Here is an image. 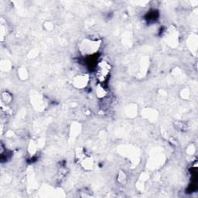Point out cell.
<instances>
[{"mask_svg": "<svg viewBox=\"0 0 198 198\" xmlns=\"http://www.w3.org/2000/svg\"><path fill=\"white\" fill-rule=\"evenodd\" d=\"M109 74V68H107L106 65H103L101 67V68L99 69V72H98V76L99 78L101 80V81H104L106 79V77Z\"/></svg>", "mask_w": 198, "mask_h": 198, "instance_id": "6da1fadb", "label": "cell"}]
</instances>
